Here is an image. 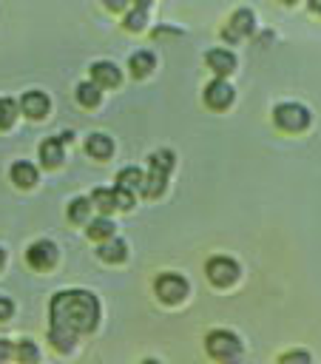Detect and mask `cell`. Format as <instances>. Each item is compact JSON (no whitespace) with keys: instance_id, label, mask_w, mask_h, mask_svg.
Masks as SVG:
<instances>
[{"instance_id":"8fae6325","label":"cell","mask_w":321,"mask_h":364,"mask_svg":"<svg viewBox=\"0 0 321 364\" xmlns=\"http://www.w3.org/2000/svg\"><path fill=\"white\" fill-rule=\"evenodd\" d=\"M205 63L210 65V71H216V77H227L236 71V54L227 48H210L205 54Z\"/></svg>"},{"instance_id":"5bb4252c","label":"cell","mask_w":321,"mask_h":364,"mask_svg":"<svg viewBox=\"0 0 321 364\" xmlns=\"http://www.w3.org/2000/svg\"><path fill=\"white\" fill-rule=\"evenodd\" d=\"M97 253H99V259H102V262L119 264V262H125V259H128V245H125V242H122L119 236H111V239L99 242Z\"/></svg>"},{"instance_id":"e575fe53","label":"cell","mask_w":321,"mask_h":364,"mask_svg":"<svg viewBox=\"0 0 321 364\" xmlns=\"http://www.w3.org/2000/svg\"><path fill=\"white\" fill-rule=\"evenodd\" d=\"M142 364H159V361H156V358H145Z\"/></svg>"},{"instance_id":"7402d4cb","label":"cell","mask_w":321,"mask_h":364,"mask_svg":"<svg viewBox=\"0 0 321 364\" xmlns=\"http://www.w3.org/2000/svg\"><path fill=\"white\" fill-rule=\"evenodd\" d=\"M91 199H85V196H77V199H71L68 202V219L74 222V225H82V222H88V216H91Z\"/></svg>"},{"instance_id":"836d02e7","label":"cell","mask_w":321,"mask_h":364,"mask_svg":"<svg viewBox=\"0 0 321 364\" xmlns=\"http://www.w3.org/2000/svg\"><path fill=\"white\" fill-rule=\"evenodd\" d=\"M136 6H145V9H148V6H151V0H136Z\"/></svg>"},{"instance_id":"4dcf8cb0","label":"cell","mask_w":321,"mask_h":364,"mask_svg":"<svg viewBox=\"0 0 321 364\" xmlns=\"http://www.w3.org/2000/svg\"><path fill=\"white\" fill-rule=\"evenodd\" d=\"M102 3H105V6L111 9V11H125L131 0H102Z\"/></svg>"},{"instance_id":"d6a6232c","label":"cell","mask_w":321,"mask_h":364,"mask_svg":"<svg viewBox=\"0 0 321 364\" xmlns=\"http://www.w3.org/2000/svg\"><path fill=\"white\" fill-rule=\"evenodd\" d=\"M3 264H6V250L0 247V270H3Z\"/></svg>"},{"instance_id":"484cf974","label":"cell","mask_w":321,"mask_h":364,"mask_svg":"<svg viewBox=\"0 0 321 364\" xmlns=\"http://www.w3.org/2000/svg\"><path fill=\"white\" fill-rule=\"evenodd\" d=\"M145 26H148V9L145 6H136L125 14V28L128 31H142Z\"/></svg>"},{"instance_id":"7c38bea8","label":"cell","mask_w":321,"mask_h":364,"mask_svg":"<svg viewBox=\"0 0 321 364\" xmlns=\"http://www.w3.org/2000/svg\"><path fill=\"white\" fill-rule=\"evenodd\" d=\"M62 145H65V142H62L60 136H48V139L40 145V162H43L45 168H60L62 159H65Z\"/></svg>"},{"instance_id":"603a6c76","label":"cell","mask_w":321,"mask_h":364,"mask_svg":"<svg viewBox=\"0 0 321 364\" xmlns=\"http://www.w3.org/2000/svg\"><path fill=\"white\" fill-rule=\"evenodd\" d=\"M14 358H17V364H37L40 361V350H37V344L31 338H23V341L14 344Z\"/></svg>"},{"instance_id":"e0dca14e","label":"cell","mask_w":321,"mask_h":364,"mask_svg":"<svg viewBox=\"0 0 321 364\" xmlns=\"http://www.w3.org/2000/svg\"><path fill=\"white\" fill-rule=\"evenodd\" d=\"M170 171H173V151H153L148 159V173L168 179Z\"/></svg>"},{"instance_id":"f1b7e54d","label":"cell","mask_w":321,"mask_h":364,"mask_svg":"<svg viewBox=\"0 0 321 364\" xmlns=\"http://www.w3.org/2000/svg\"><path fill=\"white\" fill-rule=\"evenodd\" d=\"M14 316V301L9 296H0V321H9Z\"/></svg>"},{"instance_id":"f546056e","label":"cell","mask_w":321,"mask_h":364,"mask_svg":"<svg viewBox=\"0 0 321 364\" xmlns=\"http://www.w3.org/2000/svg\"><path fill=\"white\" fill-rule=\"evenodd\" d=\"M14 355V344L9 338H0V364H6Z\"/></svg>"},{"instance_id":"83f0119b","label":"cell","mask_w":321,"mask_h":364,"mask_svg":"<svg viewBox=\"0 0 321 364\" xmlns=\"http://www.w3.org/2000/svg\"><path fill=\"white\" fill-rule=\"evenodd\" d=\"M114 202H116V208L119 210H131L134 205H136V199H134V191H125V188H114Z\"/></svg>"},{"instance_id":"2e32d148","label":"cell","mask_w":321,"mask_h":364,"mask_svg":"<svg viewBox=\"0 0 321 364\" xmlns=\"http://www.w3.org/2000/svg\"><path fill=\"white\" fill-rule=\"evenodd\" d=\"M85 151H88V156H94V159H108V156L114 154V139H111L108 134H88Z\"/></svg>"},{"instance_id":"ffe728a7","label":"cell","mask_w":321,"mask_h":364,"mask_svg":"<svg viewBox=\"0 0 321 364\" xmlns=\"http://www.w3.org/2000/svg\"><path fill=\"white\" fill-rule=\"evenodd\" d=\"M99 100H102V88L97 85V82H80L77 85V102L80 105H85V108H97L99 105Z\"/></svg>"},{"instance_id":"44dd1931","label":"cell","mask_w":321,"mask_h":364,"mask_svg":"<svg viewBox=\"0 0 321 364\" xmlns=\"http://www.w3.org/2000/svg\"><path fill=\"white\" fill-rule=\"evenodd\" d=\"M91 205L99 210V213H111V210H116V202H114V188H94L91 191Z\"/></svg>"},{"instance_id":"8992f818","label":"cell","mask_w":321,"mask_h":364,"mask_svg":"<svg viewBox=\"0 0 321 364\" xmlns=\"http://www.w3.org/2000/svg\"><path fill=\"white\" fill-rule=\"evenodd\" d=\"M57 245L51 242V239H37V242H31L28 245V250H26V262H28V267H34V270H51L54 264H57Z\"/></svg>"},{"instance_id":"4fadbf2b","label":"cell","mask_w":321,"mask_h":364,"mask_svg":"<svg viewBox=\"0 0 321 364\" xmlns=\"http://www.w3.org/2000/svg\"><path fill=\"white\" fill-rule=\"evenodd\" d=\"M9 176H11V182H14L17 188H23V191L34 188V185H37V179H40L37 168H34L31 162H26V159L14 162V165H11V171H9Z\"/></svg>"},{"instance_id":"52a82bcc","label":"cell","mask_w":321,"mask_h":364,"mask_svg":"<svg viewBox=\"0 0 321 364\" xmlns=\"http://www.w3.org/2000/svg\"><path fill=\"white\" fill-rule=\"evenodd\" d=\"M233 100H236V91H233V85H230L224 77H216V80H210V82L205 85V105H207V108L222 111V108H227Z\"/></svg>"},{"instance_id":"d4e9b609","label":"cell","mask_w":321,"mask_h":364,"mask_svg":"<svg viewBox=\"0 0 321 364\" xmlns=\"http://www.w3.org/2000/svg\"><path fill=\"white\" fill-rule=\"evenodd\" d=\"M17 114H20V105L11 97H0V131L11 128L14 119H17Z\"/></svg>"},{"instance_id":"7a4b0ae2","label":"cell","mask_w":321,"mask_h":364,"mask_svg":"<svg viewBox=\"0 0 321 364\" xmlns=\"http://www.w3.org/2000/svg\"><path fill=\"white\" fill-rule=\"evenodd\" d=\"M205 350L219 364H239L241 361V353H244L239 336L230 333V330H222V327L219 330H210L205 336Z\"/></svg>"},{"instance_id":"ac0fdd59","label":"cell","mask_w":321,"mask_h":364,"mask_svg":"<svg viewBox=\"0 0 321 364\" xmlns=\"http://www.w3.org/2000/svg\"><path fill=\"white\" fill-rule=\"evenodd\" d=\"M116 185L125 188V191H134V193H142V185H145V173L136 168V165H128L116 173Z\"/></svg>"},{"instance_id":"d6986e66","label":"cell","mask_w":321,"mask_h":364,"mask_svg":"<svg viewBox=\"0 0 321 364\" xmlns=\"http://www.w3.org/2000/svg\"><path fill=\"white\" fill-rule=\"evenodd\" d=\"M114 230H116V225L102 213V216H97V219H91L88 222V239H94V242H105V239H111L114 236Z\"/></svg>"},{"instance_id":"cb8c5ba5","label":"cell","mask_w":321,"mask_h":364,"mask_svg":"<svg viewBox=\"0 0 321 364\" xmlns=\"http://www.w3.org/2000/svg\"><path fill=\"white\" fill-rule=\"evenodd\" d=\"M48 341H51V347H54L57 353H71V350H74V344H77V336L48 327Z\"/></svg>"},{"instance_id":"277c9868","label":"cell","mask_w":321,"mask_h":364,"mask_svg":"<svg viewBox=\"0 0 321 364\" xmlns=\"http://www.w3.org/2000/svg\"><path fill=\"white\" fill-rule=\"evenodd\" d=\"M153 290L159 296V301L165 304H179L185 296H187V279L179 276V273H159L156 282H153Z\"/></svg>"},{"instance_id":"6da1fadb","label":"cell","mask_w":321,"mask_h":364,"mask_svg":"<svg viewBox=\"0 0 321 364\" xmlns=\"http://www.w3.org/2000/svg\"><path fill=\"white\" fill-rule=\"evenodd\" d=\"M48 318L54 330L71 333V336H82L91 333L99 321V301L91 290H60L51 296L48 304Z\"/></svg>"},{"instance_id":"3957f363","label":"cell","mask_w":321,"mask_h":364,"mask_svg":"<svg viewBox=\"0 0 321 364\" xmlns=\"http://www.w3.org/2000/svg\"><path fill=\"white\" fill-rule=\"evenodd\" d=\"M310 119H312V114L301 102H281L273 108V122L287 134H298V131L310 128Z\"/></svg>"},{"instance_id":"9a60e30c","label":"cell","mask_w":321,"mask_h":364,"mask_svg":"<svg viewBox=\"0 0 321 364\" xmlns=\"http://www.w3.org/2000/svg\"><path fill=\"white\" fill-rule=\"evenodd\" d=\"M128 68H131V74L136 77V80H142V77H148L153 68H156V57H153V51H134L131 54V60H128Z\"/></svg>"},{"instance_id":"1f68e13d","label":"cell","mask_w":321,"mask_h":364,"mask_svg":"<svg viewBox=\"0 0 321 364\" xmlns=\"http://www.w3.org/2000/svg\"><path fill=\"white\" fill-rule=\"evenodd\" d=\"M310 11L321 17V0H310Z\"/></svg>"},{"instance_id":"4316f807","label":"cell","mask_w":321,"mask_h":364,"mask_svg":"<svg viewBox=\"0 0 321 364\" xmlns=\"http://www.w3.org/2000/svg\"><path fill=\"white\" fill-rule=\"evenodd\" d=\"M276 364H312V355L307 350H287L278 355Z\"/></svg>"},{"instance_id":"ba28073f","label":"cell","mask_w":321,"mask_h":364,"mask_svg":"<svg viewBox=\"0 0 321 364\" xmlns=\"http://www.w3.org/2000/svg\"><path fill=\"white\" fill-rule=\"evenodd\" d=\"M253 31H256V14H253L250 9H239V11H233L230 26L222 31V37H224V40H230V43H236V40H241V37L253 34Z\"/></svg>"},{"instance_id":"d590c367","label":"cell","mask_w":321,"mask_h":364,"mask_svg":"<svg viewBox=\"0 0 321 364\" xmlns=\"http://www.w3.org/2000/svg\"><path fill=\"white\" fill-rule=\"evenodd\" d=\"M281 3H287V6H293V3H298V0H281Z\"/></svg>"},{"instance_id":"30bf717a","label":"cell","mask_w":321,"mask_h":364,"mask_svg":"<svg viewBox=\"0 0 321 364\" xmlns=\"http://www.w3.org/2000/svg\"><path fill=\"white\" fill-rule=\"evenodd\" d=\"M17 105H20V111H23L28 119H43V117L48 114V108H51V100H48L45 91H26Z\"/></svg>"},{"instance_id":"9c48e42d","label":"cell","mask_w":321,"mask_h":364,"mask_svg":"<svg viewBox=\"0 0 321 364\" xmlns=\"http://www.w3.org/2000/svg\"><path fill=\"white\" fill-rule=\"evenodd\" d=\"M91 82H97L99 88H116L122 82V71L111 60H97L91 65Z\"/></svg>"},{"instance_id":"5b68a950","label":"cell","mask_w":321,"mask_h":364,"mask_svg":"<svg viewBox=\"0 0 321 364\" xmlns=\"http://www.w3.org/2000/svg\"><path fill=\"white\" fill-rule=\"evenodd\" d=\"M205 273L216 287H227L239 279V262H233L230 256H213V259H207Z\"/></svg>"}]
</instances>
